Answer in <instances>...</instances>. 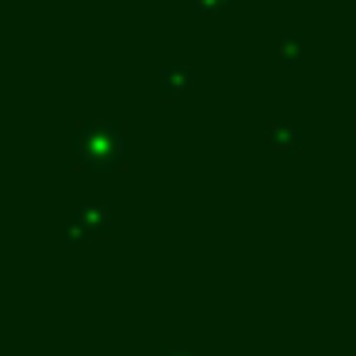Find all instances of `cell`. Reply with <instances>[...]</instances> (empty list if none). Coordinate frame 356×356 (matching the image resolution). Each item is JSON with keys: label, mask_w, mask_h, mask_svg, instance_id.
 Here are the masks:
<instances>
[{"label": "cell", "mask_w": 356, "mask_h": 356, "mask_svg": "<svg viewBox=\"0 0 356 356\" xmlns=\"http://www.w3.org/2000/svg\"><path fill=\"white\" fill-rule=\"evenodd\" d=\"M299 138H302V131H299L295 123H280V127H276V146H280V149H287V154H291V149L299 146Z\"/></svg>", "instance_id": "obj_1"}, {"label": "cell", "mask_w": 356, "mask_h": 356, "mask_svg": "<svg viewBox=\"0 0 356 356\" xmlns=\"http://www.w3.org/2000/svg\"><path fill=\"white\" fill-rule=\"evenodd\" d=\"M299 58V35H287V47H284V62H295Z\"/></svg>", "instance_id": "obj_2"}, {"label": "cell", "mask_w": 356, "mask_h": 356, "mask_svg": "<svg viewBox=\"0 0 356 356\" xmlns=\"http://www.w3.org/2000/svg\"><path fill=\"white\" fill-rule=\"evenodd\" d=\"M353 146H356V142H353Z\"/></svg>", "instance_id": "obj_3"}]
</instances>
